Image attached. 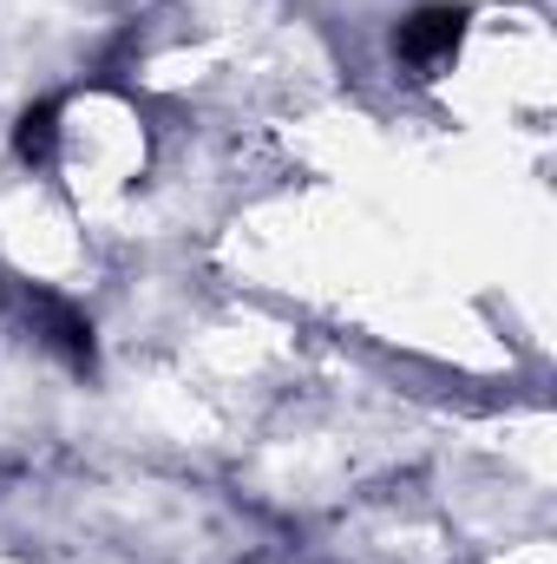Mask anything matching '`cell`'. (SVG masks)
I'll list each match as a JSON object with an SVG mask.
<instances>
[{
	"mask_svg": "<svg viewBox=\"0 0 557 564\" xmlns=\"http://www.w3.org/2000/svg\"><path fill=\"white\" fill-rule=\"evenodd\" d=\"M13 151H20L33 171H53V158H59V106H53V99H40V106L20 112V126H13Z\"/></svg>",
	"mask_w": 557,
	"mask_h": 564,
	"instance_id": "cell-3",
	"label": "cell"
},
{
	"mask_svg": "<svg viewBox=\"0 0 557 564\" xmlns=\"http://www.w3.org/2000/svg\"><path fill=\"white\" fill-rule=\"evenodd\" d=\"M26 322H33V335L46 341V348H59L79 375H92V322L73 308V302H59V295H46V289H26Z\"/></svg>",
	"mask_w": 557,
	"mask_h": 564,
	"instance_id": "cell-2",
	"label": "cell"
},
{
	"mask_svg": "<svg viewBox=\"0 0 557 564\" xmlns=\"http://www.w3.org/2000/svg\"><path fill=\"white\" fill-rule=\"evenodd\" d=\"M459 40H466V7H419V13L401 20L394 53H401V66H414V73H439V66L459 53Z\"/></svg>",
	"mask_w": 557,
	"mask_h": 564,
	"instance_id": "cell-1",
	"label": "cell"
}]
</instances>
